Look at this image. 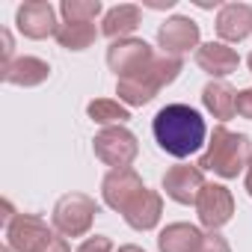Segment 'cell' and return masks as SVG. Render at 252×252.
I'll list each match as a JSON object with an SVG mask.
<instances>
[{
  "label": "cell",
  "mask_w": 252,
  "mask_h": 252,
  "mask_svg": "<svg viewBox=\"0 0 252 252\" xmlns=\"http://www.w3.org/2000/svg\"><path fill=\"white\" fill-rule=\"evenodd\" d=\"M152 131L158 146L172 155V158H190L205 146L208 137V125L202 119L199 110L187 107V104H166L155 122H152Z\"/></svg>",
  "instance_id": "obj_1"
},
{
  "label": "cell",
  "mask_w": 252,
  "mask_h": 252,
  "mask_svg": "<svg viewBox=\"0 0 252 252\" xmlns=\"http://www.w3.org/2000/svg\"><path fill=\"white\" fill-rule=\"evenodd\" d=\"M63 18L71 24H95V18L101 15V3L98 0H63Z\"/></svg>",
  "instance_id": "obj_22"
},
{
  "label": "cell",
  "mask_w": 252,
  "mask_h": 252,
  "mask_svg": "<svg viewBox=\"0 0 252 252\" xmlns=\"http://www.w3.org/2000/svg\"><path fill=\"white\" fill-rule=\"evenodd\" d=\"M196 65L202 71H208L211 77H225V74L237 71L240 57L225 42H208V45H199L196 48Z\"/></svg>",
  "instance_id": "obj_13"
},
{
  "label": "cell",
  "mask_w": 252,
  "mask_h": 252,
  "mask_svg": "<svg viewBox=\"0 0 252 252\" xmlns=\"http://www.w3.org/2000/svg\"><path fill=\"white\" fill-rule=\"evenodd\" d=\"M196 214H199V222L211 231L222 228L231 214H234V199L228 193V187L222 184H205L199 199H196Z\"/></svg>",
  "instance_id": "obj_8"
},
{
  "label": "cell",
  "mask_w": 252,
  "mask_h": 252,
  "mask_svg": "<svg viewBox=\"0 0 252 252\" xmlns=\"http://www.w3.org/2000/svg\"><path fill=\"white\" fill-rule=\"evenodd\" d=\"M155 57H158V54H155L152 45L143 42V39H119V42H113V45L107 48V65L116 71L119 80H122V77H131V74H137V71H143Z\"/></svg>",
  "instance_id": "obj_7"
},
{
  "label": "cell",
  "mask_w": 252,
  "mask_h": 252,
  "mask_svg": "<svg viewBox=\"0 0 252 252\" xmlns=\"http://www.w3.org/2000/svg\"><path fill=\"white\" fill-rule=\"evenodd\" d=\"M202 101H205L208 113H214V119H220V122H225L237 113V92L225 80H211L202 89Z\"/></svg>",
  "instance_id": "obj_19"
},
{
  "label": "cell",
  "mask_w": 252,
  "mask_h": 252,
  "mask_svg": "<svg viewBox=\"0 0 252 252\" xmlns=\"http://www.w3.org/2000/svg\"><path fill=\"white\" fill-rule=\"evenodd\" d=\"M98 214H101V208H98V202L92 196L68 193L54 205V228L63 237H83L92 228Z\"/></svg>",
  "instance_id": "obj_4"
},
{
  "label": "cell",
  "mask_w": 252,
  "mask_h": 252,
  "mask_svg": "<svg viewBox=\"0 0 252 252\" xmlns=\"http://www.w3.org/2000/svg\"><path fill=\"white\" fill-rule=\"evenodd\" d=\"M237 116H243V119L252 122V89L237 92Z\"/></svg>",
  "instance_id": "obj_25"
},
{
  "label": "cell",
  "mask_w": 252,
  "mask_h": 252,
  "mask_svg": "<svg viewBox=\"0 0 252 252\" xmlns=\"http://www.w3.org/2000/svg\"><path fill=\"white\" fill-rule=\"evenodd\" d=\"M205 184H208L205 172L199 166H193V163H178V166H172L163 175V190L178 205H196V199H199Z\"/></svg>",
  "instance_id": "obj_9"
},
{
  "label": "cell",
  "mask_w": 252,
  "mask_h": 252,
  "mask_svg": "<svg viewBox=\"0 0 252 252\" xmlns=\"http://www.w3.org/2000/svg\"><path fill=\"white\" fill-rule=\"evenodd\" d=\"M249 158H252V143L246 134H237V131H228L225 125H217L214 134H211V143L205 149V155L199 158V169L202 172H214L220 178H237L246 166H249Z\"/></svg>",
  "instance_id": "obj_2"
},
{
  "label": "cell",
  "mask_w": 252,
  "mask_h": 252,
  "mask_svg": "<svg viewBox=\"0 0 252 252\" xmlns=\"http://www.w3.org/2000/svg\"><path fill=\"white\" fill-rule=\"evenodd\" d=\"M51 240H54L51 225L36 214H18L6 225V246H12L15 252H42Z\"/></svg>",
  "instance_id": "obj_6"
},
{
  "label": "cell",
  "mask_w": 252,
  "mask_h": 252,
  "mask_svg": "<svg viewBox=\"0 0 252 252\" xmlns=\"http://www.w3.org/2000/svg\"><path fill=\"white\" fill-rule=\"evenodd\" d=\"M77 252H113V240L104 234H95V237H86L77 246Z\"/></svg>",
  "instance_id": "obj_23"
},
{
  "label": "cell",
  "mask_w": 252,
  "mask_h": 252,
  "mask_svg": "<svg viewBox=\"0 0 252 252\" xmlns=\"http://www.w3.org/2000/svg\"><path fill=\"white\" fill-rule=\"evenodd\" d=\"M42 252H71V249H68L65 237H57V234H54V240H51V243H48V246H45Z\"/></svg>",
  "instance_id": "obj_27"
},
{
  "label": "cell",
  "mask_w": 252,
  "mask_h": 252,
  "mask_svg": "<svg viewBox=\"0 0 252 252\" xmlns=\"http://www.w3.org/2000/svg\"><path fill=\"white\" fill-rule=\"evenodd\" d=\"M116 252H146V249H140V246H119Z\"/></svg>",
  "instance_id": "obj_29"
},
{
  "label": "cell",
  "mask_w": 252,
  "mask_h": 252,
  "mask_svg": "<svg viewBox=\"0 0 252 252\" xmlns=\"http://www.w3.org/2000/svg\"><path fill=\"white\" fill-rule=\"evenodd\" d=\"M89 119L98 122V125H107V128H113V125H125L131 119L128 107H122L119 101H110V98H95L89 107H86Z\"/></svg>",
  "instance_id": "obj_21"
},
{
  "label": "cell",
  "mask_w": 252,
  "mask_h": 252,
  "mask_svg": "<svg viewBox=\"0 0 252 252\" xmlns=\"http://www.w3.org/2000/svg\"><path fill=\"white\" fill-rule=\"evenodd\" d=\"M202 240H205V234L196 225H190V222H172V225H166L160 231L158 249L160 252H199Z\"/></svg>",
  "instance_id": "obj_16"
},
{
  "label": "cell",
  "mask_w": 252,
  "mask_h": 252,
  "mask_svg": "<svg viewBox=\"0 0 252 252\" xmlns=\"http://www.w3.org/2000/svg\"><path fill=\"white\" fill-rule=\"evenodd\" d=\"M0 39H3V65H0V71H6L15 60H12V36H9V30H0Z\"/></svg>",
  "instance_id": "obj_26"
},
{
  "label": "cell",
  "mask_w": 252,
  "mask_h": 252,
  "mask_svg": "<svg viewBox=\"0 0 252 252\" xmlns=\"http://www.w3.org/2000/svg\"><path fill=\"white\" fill-rule=\"evenodd\" d=\"M95 39H98L95 24H71V21H65V24H60V30H57V42H60L65 51H86Z\"/></svg>",
  "instance_id": "obj_20"
},
{
  "label": "cell",
  "mask_w": 252,
  "mask_h": 252,
  "mask_svg": "<svg viewBox=\"0 0 252 252\" xmlns=\"http://www.w3.org/2000/svg\"><path fill=\"white\" fill-rule=\"evenodd\" d=\"M92 152L101 163H107L113 169H131L140 146H137V137L125 125H113V128H104L101 134H95Z\"/></svg>",
  "instance_id": "obj_5"
},
{
  "label": "cell",
  "mask_w": 252,
  "mask_h": 252,
  "mask_svg": "<svg viewBox=\"0 0 252 252\" xmlns=\"http://www.w3.org/2000/svg\"><path fill=\"white\" fill-rule=\"evenodd\" d=\"M217 33L222 42H243L252 33V6L225 3L217 15Z\"/></svg>",
  "instance_id": "obj_15"
},
{
  "label": "cell",
  "mask_w": 252,
  "mask_h": 252,
  "mask_svg": "<svg viewBox=\"0 0 252 252\" xmlns=\"http://www.w3.org/2000/svg\"><path fill=\"white\" fill-rule=\"evenodd\" d=\"M51 77V65L39 57H18L6 71H3V80L12 83V86H39Z\"/></svg>",
  "instance_id": "obj_18"
},
{
  "label": "cell",
  "mask_w": 252,
  "mask_h": 252,
  "mask_svg": "<svg viewBox=\"0 0 252 252\" xmlns=\"http://www.w3.org/2000/svg\"><path fill=\"white\" fill-rule=\"evenodd\" d=\"M15 24L27 39H48V36H57V30H60L54 6L48 0H30V3H24L15 15Z\"/></svg>",
  "instance_id": "obj_12"
},
{
  "label": "cell",
  "mask_w": 252,
  "mask_h": 252,
  "mask_svg": "<svg viewBox=\"0 0 252 252\" xmlns=\"http://www.w3.org/2000/svg\"><path fill=\"white\" fill-rule=\"evenodd\" d=\"M199 252H231V246H228V240H225L222 234L211 231V234H205V240H202Z\"/></svg>",
  "instance_id": "obj_24"
},
{
  "label": "cell",
  "mask_w": 252,
  "mask_h": 252,
  "mask_svg": "<svg viewBox=\"0 0 252 252\" xmlns=\"http://www.w3.org/2000/svg\"><path fill=\"white\" fill-rule=\"evenodd\" d=\"M246 190L252 196V158H249V166H246Z\"/></svg>",
  "instance_id": "obj_28"
},
{
  "label": "cell",
  "mask_w": 252,
  "mask_h": 252,
  "mask_svg": "<svg viewBox=\"0 0 252 252\" xmlns=\"http://www.w3.org/2000/svg\"><path fill=\"white\" fill-rule=\"evenodd\" d=\"M146 190L143 178L134 172V169H110L104 184H101V193H104V202L113 208V211H125L140 193Z\"/></svg>",
  "instance_id": "obj_11"
},
{
  "label": "cell",
  "mask_w": 252,
  "mask_h": 252,
  "mask_svg": "<svg viewBox=\"0 0 252 252\" xmlns=\"http://www.w3.org/2000/svg\"><path fill=\"white\" fill-rule=\"evenodd\" d=\"M160 214H163V199H160L155 190H149V187H146L128 208L122 211L125 222H128L131 228H137V231L155 228V225L160 222Z\"/></svg>",
  "instance_id": "obj_14"
},
{
  "label": "cell",
  "mask_w": 252,
  "mask_h": 252,
  "mask_svg": "<svg viewBox=\"0 0 252 252\" xmlns=\"http://www.w3.org/2000/svg\"><path fill=\"white\" fill-rule=\"evenodd\" d=\"M0 252H15V249H12V246H3V249H0Z\"/></svg>",
  "instance_id": "obj_30"
},
{
  "label": "cell",
  "mask_w": 252,
  "mask_h": 252,
  "mask_svg": "<svg viewBox=\"0 0 252 252\" xmlns=\"http://www.w3.org/2000/svg\"><path fill=\"white\" fill-rule=\"evenodd\" d=\"M249 68H252V54H249Z\"/></svg>",
  "instance_id": "obj_31"
},
{
  "label": "cell",
  "mask_w": 252,
  "mask_h": 252,
  "mask_svg": "<svg viewBox=\"0 0 252 252\" xmlns=\"http://www.w3.org/2000/svg\"><path fill=\"white\" fill-rule=\"evenodd\" d=\"M181 68H184V63H181L178 57L160 54V57H155L143 71H137V74H131V77H122V80L116 83V95H119V101L131 104V107H143V104H149L163 86H169V83L181 74Z\"/></svg>",
  "instance_id": "obj_3"
},
{
  "label": "cell",
  "mask_w": 252,
  "mask_h": 252,
  "mask_svg": "<svg viewBox=\"0 0 252 252\" xmlns=\"http://www.w3.org/2000/svg\"><path fill=\"white\" fill-rule=\"evenodd\" d=\"M143 24V12L140 6H131V3H122V6H113L107 15H104V24H101V33L113 42L119 39H128L137 27Z\"/></svg>",
  "instance_id": "obj_17"
},
{
  "label": "cell",
  "mask_w": 252,
  "mask_h": 252,
  "mask_svg": "<svg viewBox=\"0 0 252 252\" xmlns=\"http://www.w3.org/2000/svg\"><path fill=\"white\" fill-rule=\"evenodd\" d=\"M158 45L163 48L166 57H184L187 51L199 48V24L184 18V15H175L169 18L166 24H160L158 30Z\"/></svg>",
  "instance_id": "obj_10"
}]
</instances>
